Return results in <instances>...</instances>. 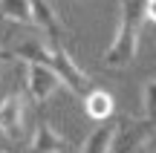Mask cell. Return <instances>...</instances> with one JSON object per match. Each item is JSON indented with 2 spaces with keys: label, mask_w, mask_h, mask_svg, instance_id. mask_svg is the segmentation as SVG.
<instances>
[{
  "label": "cell",
  "mask_w": 156,
  "mask_h": 153,
  "mask_svg": "<svg viewBox=\"0 0 156 153\" xmlns=\"http://www.w3.org/2000/svg\"><path fill=\"white\" fill-rule=\"evenodd\" d=\"M145 20L156 23V0H145Z\"/></svg>",
  "instance_id": "obj_11"
},
{
  "label": "cell",
  "mask_w": 156,
  "mask_h": 153,
  "mask_svg": "<svg viewBox=\"0 0 156 153\" xmlns=\"http://www.w3.org/2000/svg\"><path fill=\"white\" fill-rule=\"evenodd\" d=\"M69 148V142L49 124L46 119H38V127H35L32 144H29L26 153H64Z\"/></svg>",
  "instance_id": "obj_7"
},
{
  "label": "cell",
  "mask_w": 156,
  "mask_h": 153,
  "mask_svg": "<svg viewBox=\"0 0 156 153\" xmlns=\"http://www.w3.org/2000/svg\"><path fill=\"white\" fill-rule=\"evenodd\" d=\"M142 20H145V0H119V23L110 46L101 55V64L110 69H124L139 55Z\"/></svg>",
  "instance_id": "obj_1"
},
{
  "label": "cell",
  "mask_w": 156,
  "mask_h": 153,
  "mask_svg": "<svg viewBox=\"0 0 156 153\" xmlns=\"http://www.w3.org/2000/svg\"><path fill=\"white\" fill-rule=\"evenodd\" d=\"M0 153H6V150H0Z\"/></svg>",
  "instance_id": "obj_13"
},
{
  "label": "cell",
  "mask_w": 156,
  "mask_h": 153,
  "mask_svg": "<svg viewBox=\"0 0 156 153\" xmlns=\"http://www.w3.org/2000/svg\"><path fill=\"white\" fill-rule=\"evenodd\" d=\"M0 20L23 23V26H35V15L29 0H0Z\"/></svg>",
  "instance_id": "obj_9"
},
{
  "label": "cell",
  "mask_w": 156,
  "mask_h": 153,
  "mask_svg": "<svg viewBox=\"0 0 156 153\" xmlns=\"http://www.w3.org/2000/svg\"><path fill=\"white\" fill-rule=\"evenodd\" d=\"M81 101H84L87 119H93V121H110L113 113H116V96L104 87H93L90 92L81 96Z\"/></svg>",
  "instance_id": "obj_6"
},
{
  "label": "cell",
  "mask_w": 156,
  "mask_h": 153,
  "mask_svg": "<svg viewBox=\"0 0 156 153\" xmlns=\"http://www.w3.org/2000/svg\"><path fill=\"white\" fill-rule=\"evenodd\" d=\"M44 67H49L61 78V84L67 90H73V96H84V92L93 90V78L75 64V58L67 52V43H49L46 46Z\"/></svg>",
  "instance_id": "obj_2"
},
{
  "label": "cell",
  "mask_w": 156,
  "mask_h": 153,
  "mask_svg": "<svg viewBox=\"0 0 156 153\" xmlns=\"http://www.w3.org/2000/svg\"><path fill=\"white\" fill-rule=\"evenodd\" d=\"M9 58H12V52H3V49H0V67H3V61H9Z\"/></svg>",
  "instance_id": "obj_12"
},
{
  "label": "cell",
  "mask_w": 156,
  "mask_h": 153,
  "mask_svg": "<svg viewBox=\"0 0 156 153\" xmlns=\"http://www.w3.org/2000/svg\"><path fill=\"white\" fill-rule=\"evenodd\" d=\"M29 6H32V15H35V26H41L49 35V43H67L69 29L64 26V20L58 17V12L52 9L49 0H29Z\"/></svg>",
  "instance_id": "obj_5"
},
{
  "label": "cell",
  "mask_w": 156,
  "mask_h": 153,
  "mask_svg": "<svg viewBox=\"0 0 156 153\" xmlns=\"http://www.w3.org/2000/svg\"><path fill=\"white\" fill-rule=\"evenodd\" d=\"M142 110H145V121L156 127V78L142 87Z\"/></svg>",
  "instance_id": "obj_10"
},
{
  "label": "cell",
  "mask_w": 156,
  "mask_h": 153,
  "mask_svg": "<svg viewBox=\"0 0 156 153\" xmlns=\"http://www.w3.org/2000/svg\"><path fill=\"white\" fill-rule=\"evenodd\" d=\"M113 139H116V121H98V127L84 139L81 153H110Z\"/></svg>",
  "instance_id": "obj_8"
},
{
  "label": "cell",
  "mask_w": 156,
  "mask_h": 153,
  "mask_svg": "<svg viewBox=\"0 0 156 153\" xmlns=\"http://www.w3.org/2000/svg\"><path fill=\"white\" fill-rule=\"evenodd\" d=\"M23 67H26V81H23V87H26V96L32 98L35 104H44L46 98L55 96L58 87H64L61 78H58L49 67H44V64H23Z\"/></svg>",
  "instance_id": "obj_4"
},
{
  "label": "cell",
  "mask_w": 156,
  "mask_h": 153,
  "mask_svg": "<svg viewBox=\"0 0 156 153\" xmlns=\"http://www.w3.org/2000/svg\"><path fill=\"white\" fill-rule=\"evenodd\" d=\"M23 119H26V101L20 90H12L0 101V133L12 142L23 139Z\"/></svg>",
  "instance_id": "obj_3"
}]
</instances>
